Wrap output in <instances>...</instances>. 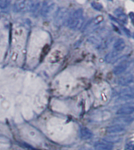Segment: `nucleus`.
I'll list each match as a JSON object with an SVG mask.
<instances>
[{
  "instance_id": "obj_1",
  "label": "nucleus",
  "mask_w": 134,
  "mask_h": 150,
  "mask_svg": "<svg viewBox=\"0 0 134 150\" xmlns=\"http://www.w3.org/2000/svg\"><path fill=\"white\" fill-rule=\"evenodd\" d=\"M118 98L120 100L128 101L134 98V89L131 87L124 88L120 91Z\"/></svg>"
},
{
  "instance_id": "obj_2",
  "label": "nucleus",
  "mask_w": 134,
  "mask_h": 150,
  "mask_svg": "<svg viewBox=\"0 0 134 150\" xmlns=\"http://www.w3.org/2000/svg\"><path fill=\"white\" fill-rule=\"evenodd\" d=\"M134 112V104H126L122 106L120 109L116 112V114L118 115H123V116H126V115L133 114Z\"/></svg>"
},
{
  "instance_id": "obj_3",
  "label": "nucleus",
  "mask_w": 134,
  "mask_h": 150,
  "mask_svg": "<svg viewBox=\"0 0 134 150\" xmlns=\"http://www.w3.org/2000/svg\"><path fill=\"white\" fill-rule=\"evenodd\" d=\"M134 120V117L130 116H122L120 117H117L114 119V122L120 124H125V125H129Z\"/></svg>"
},
{
  "instance_id": "obj_4",
  "label": "nucleus",
  "mask_w": 134,
  "mask_h": 150,
  "mask_svg": "<svg viewBox=\"0 0 134 150\" xmlns=\"http://www.w3.org/2000/svg\"><path fill=\"white\" fill-rule=\"evenodd\" d=\"M129 63L127 61H124L123 62L120 63L119 65H118L117 66L114 67V70H113V72H114V75H120L126 72V70L128 69Z\"/></svg>"
},
{
  "instance_id": "obj_5",
  "label": "nucleus",
  "mask_w": 134,
  "mask_h": 150,
  "mask_svg": "<svg viewBox=\"0 0 134 150\" xmlns=\"http://www.w3.org/2000/svg\"><path fill=\"white\" fill-rule=\"evenodd\" d=\"M125 126L123 125H120V124H115V125L108 126L107 130L108 133L110 134H118L120 132H122V131L125 130Z\"/></svg>"
},
{
  "instance_id": "obj_6",
  "label": "nucleus",
  "mask_w": 134,
  "mask_h": 150,
  "mask_svg": "<svg viewBox=\"0 0 134 150\" xmlns=\"http://www.w3.org/2000/svg\"><path fill=\"white\" fill-rule=\"evenodd\" d=\"M133 82V76L132 75H128L126 76H122L121 78L118 79V83L121 86H126L130 84Z\"/></svg>"
},
{
  "instance_id": "obj_7",
  "label": "nucleus",
  "mask_w": 134,
  "mask_h": 150,
  "mask_svg": "<svg viewBox=\"0 0 134 150\" xmlns=\"http://www.w3.org/2000/svg\"><path fill=\"white\" fill-rule=\"evenodd\" d=\"M113 147V145L108 142H98L95 145L96 150H112Z\"/></svg>"
},
{
  "instance_id": "obj_8",
  "label": "nucleus",
  "mask_w": 134,
  "mask_h": 150,
  "mask_svg": "<svg viewBox=\"0 0 134 150\" xmlns=\"http://www.w3.org/2000/svg\"><path fill=\"white\" fill-rule=\"evenodd\" d=\"M126 47V43H125L123 39H117L116 42L114 44V50L116 52H121Z\"/></svg>"
},
{
  "instance_id": "obj_9",
  "label": "nucleus",
  "mask_w": 134,
  "mask_h": 150,
  "mask_svg": "<svg viewBox=\"0 0 134 150\" xmlns=\"http://www.w3.org/2000/svg\"><path fill=\"white\" fill-rule=\"evenodd\" d=\"M118 57V52H116L115 50H113L109 53H107L105 57V61L107 63H113L117 60V58Z\"/></svg>"
},
{
  "instance_id": "obj_10",
  "label": "nucleus",
  "mask_w": 134,
  "mask_h": 150,
  "mask_svg": "<svg viewBox=\"0 0 134 150\" xmlns=\"http://www.w3.org/2000/svg\"><path fill=\"white\" fill-rule=\"evenodd\" d=\"M103 140L107 142L110 144H112L114 142H118L120 141V137L119 136H114V135H110V136H107L106 138H103Z\"/></svg>"
},
{
  "instance_id": "obj_11",
  "label": "nucleus",
  "mask_w": 134,
  "mask_h": 150,
  "mask_svg": "<svg viewBox=\"0 0 134 150\" xmlns=\"http://www.w3.org/2000/svg\"><path fill=\"white\" fill-rule=\"evenodd\" d=\"M82 135L85 139H89V138H90L92 137L93 134H92L91 131L88 130V129H84V130L82 131Z\"/></svg>"
},
{
  "instance_id": "obj_12",
  "label": "nucleus",
  "mask_w": 134,
  "mask_h": 150,
  "mask_svg": "<svg viewBox=\"0 0 134 150\" xmlns=\"http://www.w3.org/2000/svg\"><path fill=\"white\" fill-rule=\"evenodd\" d=\"M92 6L96 10H101L103 9V6L101 5L100 3H95V2H93V3H92Z\"/></svg>"
},
{
  "instance_id": "obj_13",
  "label": "nucleus",
  "mask_w": 134,
  "mask_h": 150,
  "mask_svg": "<svg viewBox=\"0 0 134 150\" xmlns=\"http://www.w3.org/2000/svg\"><path fill=\"white\" fill-rule=\"evenodd\" d=\"M122 29H123V31L125 32V33L126 34V36H128V37L130 36V32H129L128 29L126 28H124V27H122Z\"/></svg>"
},
{
  "instance_id": "obj_14",
  "label": "nucleus",
  "mask_w": 134,
  "mask_h": 150,
  "mask_svg": "<svg viewBox=\"0 0 134 150\" xmlns=\"http://www.w3.org/2000/svg\"><path fill=\"white\" fill-rule=\"evenodd\" d=\"M127 146H129V149H133V147H134V142H129L128 145H127Z\"/></svg>"
},
{
  "instance_id": "obj_15",
  "label": "nucleus",
  "mask_w": 134,
  "mask_h": 150,
  "mask_svg": "<svg viewBox=\"0 0 134 150\" xmlns=\"http://www.w3.org/2000/svg\"><path fill=\"white\" fill-rule=\"evenodd\" d=\"M129 17H130L132 22H133V24L134 25V13H129Z\"/></svg>"
},
{
  "instance_id": "obj_16",
  "label": "nucleus",
  "mask_w": 134,
  "mask_h": 150,
  "mask_svg": "<svg viewBox=\"0 0 134 150\" xmlns=\"http://www.w3.org/2000/svg\"><path fill=\"white\" fill-rule=\"evenodd\" d=\"M133 38H134V33L133 34Z\"/></svg>"
}]
</instances>
